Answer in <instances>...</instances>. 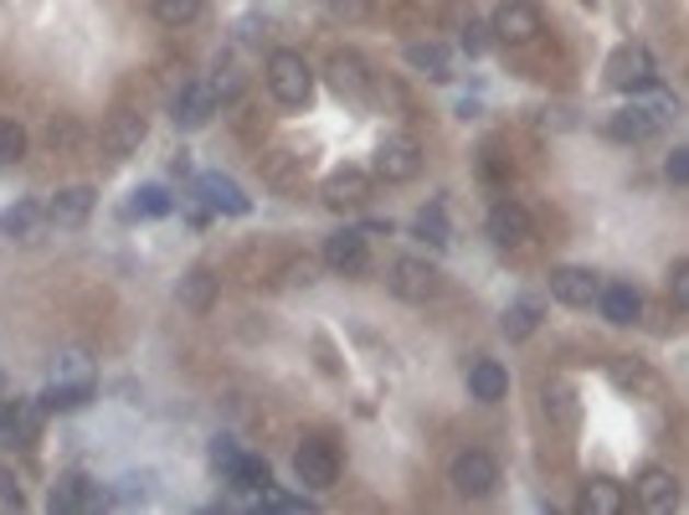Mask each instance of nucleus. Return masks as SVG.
Masks as SVG:
<instances>
[{
    "instance_id": "2f4dec72",
    "label": "nucleus",
    "mask_w": 689,
    "mask_h": 515,
    "mask_svg": "<svg viewBox=\"0 0 689 515\" xmlns=\"http://www.w3.org/2000/svg\"><path fill=\"white\" fill-rule=\"evenodd\" d=\"M165 211H170L165 186H145V191H135V202H129V217H165Z\"/></svg>"
},
{
    "instance_id": "aec40b11",
    "label": "nucleus",
    "mask_w": 689,
    "mask_h": 515,
    "mask_svg": "<svg viewBox=\"0 0 689 515\" xmlns=\"http://www.w3.org/2000/svg\"><path fill=\"white\" fill-rule=\"evenodd\" d=\"M469 392L479 397V402H499V397L509 392V371L499 366V360H473L469 366Z\"/></svg>"
},
{
    "instance_id": "b1692460",
    "label": "nucleus",
    "mask_w": 689,
    "mask_h": 515,
    "mask_svg": "<svg viewBox=\"0 0 689 515\" xmlns=\"http://www.w3.org/2000/svg\"><path fill=\"white\" fill-rule=\"evenodd\" d=\"M93 392H99V381H51L47 392H42V408L47 412H72L83 408V402H93Z\"/></svg>"
},
{
    "instance_id": "393cba45",
    "label": "nucleus",
    "mask_w": 689,
    "mask_h": 515,
    "mask_svg": "<svg viewBox=\"0 0 689 515\" xmlns=\"http://www.w3.org/2000/svg\"><path fill=\"white\" fill-rule=\"evenodd\" d=\"M211 299H217V278H211V268H191V274L181 278V305L191 309V314H206Z\"/></svg>"
},
{
    "instance_id": "9b49d317",
    "label": "nucleus",
    "mask_w": 689,
    "mask_h": 515,
    "mask_svg": "<svg viewBox=\"0 0 689 515\" xmlns=\"http://www.w3.org/2000/svg\"><path fill=\"white\" fill-rule=\"evenodd\" d=\"M530 232H536V222H530V211L520 202H499L489 211V238L499 242V248H525Z\"/></svg>"
},
{
    "instance_id": "f704fd0d",
    "label": "nucleus",
    "mask_w": 689,
    "mask_h": 515,
    "mask_svg": "<svg viewBox=\"0 0 689 515\" xmlns=\"http://www.w3.org/2000/svg\"><path fill=\"white\" fill-rule=\"evenodd\" d=\"M669 299L679 309H689V258H679V263L669 268Z\"/></svg>"
},
{
    "instance_id": "dca6fc26",
    "label": "nucleus",
    "mask_w": 689,
    "mask_h": 515,
    "mask_svg": "<svg viewBox=\"0 0 689 515\" xmlns=\"http://www.w3.org/2000/svg\"><path fill=\"white\" fill-rule=\"evenodd\" d=\"M654 129H658V114L643 108V103H628L618 114H607V135L622 139V145H639V139H648Z\"/></svg>"
},
{
    "instance_id": "20e7f679",
    "label": "nucleus",
    "mask_w": 689,
    "mask_h": 515,
    "mask_svg": "<svg viewBox=\"0 0 689 515\" xmlns=\"http://www.w3.org/2000/svg\"><path fill=\"white\" fill-rule=\"evenodd\" d=\"M489 32L499 36L505 47H525V42H536L546 32V21H540V5L536 0H505L499 11H494V26Z\"/></svg>"
},
{
    "instance_id": "423d86ee",
    "label": "nucleus",
    "mask_w": 689,
    "mask_h": 515,
    "mask_svg": "<svg viewBox=\"0 0 689 515\" xmlns=\"http://www.w3.org/2000/svg\"><path fill=\"white\" fill-rule=\"evenodd\" d=\"M422 171V145L417 135H387L381 145H376V175L381 181H412V175Z\"/></svg>"
},
{
    "instance_id": "ddd939ff",
    "label": "nucleus",
    "mask_w": 689,
    "mask_h": 515,
    "mask_svg": "<svg viewBox=\"0 0 689 515\" xmlns=\"http://www.w3.org/2000/svg\"><path fill=\"white\" fill-rule=\"evenodd\" d=\"M639 505L643 511H654V515H664V511L679 505V480H674L664 464H648V469L639 474Z\"/></svg>"
},
{
    "instance_id": "ea45409f",
    "label": "nucleus",
    "mask_w": 689,
    "mask_h": 515,
    "mask_svg": "<svg viewBox=\"0 0 689 515\" xmlns=\"http://www.w3.org/2000/svg\"><path fill=\"white\" fill-rule=\"evenodd\" d=\"M546 397H555V412H561V423H576V408H572V392H566V387H555V392H546Z\"/></svg>"
},
{
    "instance_id": "6ab92c4d",
    "label": "nucleus",
    "mask_w": 689,
    "mask_h": 515,
    "mask_svg": "<svg viewBox=\"0 0 689 515\" xmlns=\"http://www.w3.org/2000/svg\"><path fill=\"white\" fill-rule=\"evenodd\" d=\"M103 495L99 484L83 480V474H68V480H57V490H51V511H99Z\"/></svg>"
},
{
    "instance_id": "39448f33",
    "label": "nucleus",
    "mask_w": 689,
    "mask_h": 515,
    "mask_svg": "<svg viewBox=\"0 0 689 515\" xmlns=\"http://www.w3.org/2000/svg\"><path fill=\"white\" fill-rule=\"evenodd\" d=\"M607 83L618 88V93H639V88L654 83V57H648V47L622 42V47L607 57Z\"/></svg>"
},
{
    "instance_id": "2eb2a0df",
    "label": "nucleus",
    "mask_w": 689,
    "mask_h": 515,
    "mask_svg": "<svg viewBox=\"0 0 689 515\" xmlns=\"http://www.w3.org/2000/svg\"><path fill=\"white\" fill-rule=\"evenodd\" d=\"M139 145H145V114L118 108L114 119H108V129H103V150L114 154V160H124V154H135Z\"/></svg>"
},
{
    "instance_id": "c9c22d12",
    "label": "nucleus",
    "mask_w": 689,
    "mask_h": 515,
    "mask_svg": "<svg viewBox=\"0 0 689 515\" xmlns=\"http://www.w3.org/2000/svg\"><path fill=\"white\" fill-rule=\"evenodd\" d=\"M314 274H320V263H314V258H294V263L284 268L288 284H314Z\"/></svg>"
},
{
    "instance_id": "412c9836",
    "label": "nucleus",
    "mask_w": 689,
    "mask_h": 515,
    "mask_svg": "<svg viewBox=\"0 0 689 515\" xmlns=\"http://www.w3.org/2000/svg\"><path fill=\"white\" fill-rule=\"evenodd\" d=\"M42 227H47V206H32V202H16L0 217V232H5V238H21V242H36Z\"/></svg>"
},
{
    "instance_id": "a19ab883",
    "label": "nucleus",
    "mask_w": 689,
    "mask_h": 515,
    "mask_svg": "<svg viewBox=\"0 0 689 515\" xmlns=\"http://www.w3.org/2000/svg\"><path fill=\"white\" fill-rule=\"evenodd\" d=\"M370 5H376V0H335V11H340V16H351V21H360Z\"/></svg>"
},
{
    "instance_id": "f03ea898",
    "label": "nucleus",
    "mask_w": 689,
    "mask_h": 515,
    "mask_svg": "<svg viewBox=\"0 0 689 515\" xmlns=\"http://www.w3.org/2000/svg\"><path fill=\"white\" fill-rule=\"evenodd\" d=\"M294 474L303 490H330L340 480V448L330 438H303L294 454Z\"/></svg>"
},
{
    "instance_id": "1a4fd4ad",
    "label": "nucleus",
    "mask_w": 689,
    "mask_h": 515,
    "mask_svg": "<svg viewBox=\"0 0 689 515\" xmlns=\"http://www.w3.org/2000/svg\"><path fill=\"white\" fill-rule=\"evenodd\" d=\"M324 268H335V274L355 278L370 268V248H366V232H335V238L324 242Z\"/></svg>"
},
{
    "instance_id": "7ed1b4c3",
    "label": "nucleus",
    "mask_w": 689,
    "mask_h": 515,
    "mask_svg": "<svg viewBox=\"0 0 689 515\" xmlns=\"http://www.w3.org/2000/svg\"><path fill=\"white\" fill-rule=\"evenodd\" d=\"M448 480H453L458 495L484 500L489 490L499 484V464H494V454H484V448H463L453 459V469H448Z\"/></svg>"
},
{
    "instance_id": "f257e3e1",
    "label": "nucleus",
    "mask_w": 689,
    "mask_h": 515,
    "mask_svg": "<svg viewBox=\"0 0 689 515\" xmlns=\"http://www.w3.org/2000/svg\"><path fill=\"white\" fill-rule=\"evenodd\" d=\"M268 93L284 108H303L309 93H314V68L303 62V52H273L268 57Z\"/></svg>"
},
{
    "instance_id": "4be33fe9",
    "label": "nucleus",
    "mask_w": 689,
    "mask_h": 515,
    "mask_svg": "<svg viewBox=\"0 0 689 515\" xmlns=\"http://www.w3.org/2000/svg\"><path fill=\"white\" fill-rule=\"evenodd\" d=\"M597 299H602V320H607V325H633V320H639V309H643L639 289H628V284H607Z\"/></svg>"
},
{
    "instance_id": "58836bf2",
    "label": "nucleus",
    "mask_w": 689,
    "mask_h": 515,
    "mask_svg": "<svg viewBox=\"0 0 689 515\" xmlns=\"http://www.w3.org/2000/svg\"><path fill=\"white\" fill-rule=\"evenodd\" d=\"M211 464H217V469H232V464H237L232 438H217V448H211Z\"/></svg>"
},
{
    "instance_id": "c756f323",
    "label": "nucleus",
    "mask_w": 689,
    "mask_h": 515,
    "mask_svg": "<svg viewBox=\"0 0 689 515\" xmlns=\"http://www.w3.org/2000/svg\"><path fill=\"white\" fill-rule=\"evenodd\" d=\"M150 11L165 26H191V21L202 16V0H150Z\"/></svg>"
},
{
    "instance_id": "5701e85b",
    "label": "nucleus",
    "mask_w": 689,
    "mask_h": 515,
    "mask_svg": "<svg viewBox=\"0 0 689 515\" xmlns=\"http://www.w3.org/2000/svg\"><path fill=\"white\" fill-rule=\"evenodd\" d=\"M582 515H622L628 511V495H622V484L612 480H592L587 490H582V505H576Z\"/></svg>"
},
{
    "instance_id": "6e6552de",
    "label": "nucleus",
    "mask_w": 689,
    "mask_h": 515,
    "mask_svg": "<svg viewBox=\"0 0 689 515\" xmlns=\"http://www.w3.org/2000/svg\"><path fill=\"white\" fill-rule=\"evenodd\" d=\"M217 114V88L211 83H181V93L170 99V119L181 129H202Z\"/></svg>"
},
{
    "instance_id": "e433bc0d",
    "label": "nucleus",
    "mask_w": 689,
    "mask_h": 515,
    "mask_svg": "<svg viewBox=\"0 0 689 515\" xmlns=\"http://www.w3.org/2000/svg\"><path fill=\"white\" fill-rule=\"evenodd\" d=\"M0 500H5V505H26V495H21L16 474H11V469H5V464H0Z\"/></svg>"
},
{
    "instance_id": "4c0bfd02",
    "label": "nucleus",
    "mask_w": 689,
    "mask_h": 515,
    "mask_svg": "<svg viewBox=\"0 0 689 515\" xmlns=\"http://www.w3.org/2000/svg\"><path fill=\"white\" fill-rule=\"evenodd\" d=\"M489 26H479V21H469V26H463V47H469V52H484L489 47Z\"/></svg>"
},
{
    "instance_id": "f3484780",
    "label": "nucleus",
    "mask_w": 689,
    "mask_h": 515,
    "mask_svg": "<svg viewBox=\"0 0 689 515\" xmlns=\"http://www.w3.org/2000/svg\"><path fill=\"white\" fill-rule=\"evenodd\" d=\"M93 211V186H68L47 202V222L51 227H83Z\"/></svg>"
},
{
    "instance_id": "cd10ccee",
    "label": "nucleus",
    "mask_w": 689,
    "mask_h": 515,
    "mask_svg": "<svg viewBox=\"0 0 689 515\" xmlns=\"http://www.w3.org/2000/svg\"><path fill=\"white\" fill-rule=\"evenodd\" d=\"M268 186L273 191H284V196H294V191H303V171H299V154H288V150H278V154H268Z\"/></svg>"
},
{
    "instance_id": "72a5a7b5",
    "label": "nucleus",
    "mask_w": 689,
    "mask_h": 515,
    "mask_svg": "<svg viewBox=\"0 0 689 515\" xmlns=\"http://www.w3.org/2000/svg\"><path fill=\"white\" fill-rule=\"evenodd\" d=\"M417 232L427 242H448V222H443V206H427V211H422L417 217Z\"/></svg>"
},
{
    "instance_id": "bb28decb",
    "label": "nucleus",
    "mask_w": 689,
    "mask_h": 515,
    "mask_svg": "<svg viewBox=\"0 0 689 515\" xmlns=\"http://www.w3.org/2000/svg\"><path fill=\"white\" fill-rule=\"evenodd\" d=\"M227 480H232L237 490H268L273 469H268V459H257V454H237V464L227 469Z\"/></svg>"
},
{
    "instance_id": "4468645a",
    "label": "nucleus",
    "mask_w": 689,
    "mask_h": 515,
    "mask_svg": "<svg viewBox=\"0 0 689 515\" xmlns=\"http://www.w3.org/2000/svg\"><path fill=\"white\" fill-rule=\"evenodd\" d=\"M330 88H335L340 99H366L370 93L366 62H360L355 52H335V57H330Z\"/></svg>"
},
{
    "instance_id": "a878e982",
    "label": "nucleus",
    "mask_w": 689,
    "mask_h": 515,
    "mask_svg": "<svg viewBox=\"0 0 689 515\" xmlns=\"http://www.w3.org/2000/svg\"><path fill=\"white\" fill-rule=\"evenodd\" d=\"M406 62H412L417 72H427L433 83L453 78V62H448V52L437 47V42H412V47H406Z\"/></svg>"
},
{
    "instance_id": "9d476101",
    "label": "nucleus",
    "mask_w": 689,
    "mask_h": 515,
    "mask_svg": "<svg viewBox=\"0 0 689 515\" xmlns=\"http://www.w3.org/2000/svg\"><path fill=\"white\" fill-rule=\"evenodd\" d=\"M370 202V175L355 171V165H345V171L324 175V206L330 211H355V206Z\"/></svg>"
},
{
    "instance_id": "f8f14e48",
    "label": "nucleus",
    "mask_w": 689,
    "mask_h": 515,
    "mask_svg": "<svg viewBox=\"0 0 689 515\" xmlns=\"http://www.w3.org/2000/svg\"><path fill=\"white\" fill-rule=\"evenodd\" d=\"M551 294L561 299V305L582 309V305H592V299L602 294V284H597V274H592V268H576V263H566V268H555V274H551Z\"/></svg>"
},
{
    "instance_id": "79ce46f5",
    "label": "nucleus",
    "mask_w": 689,
    "mask_h": 515,
    "mask_svg": "<svg viewBox=\"0 0 689 515\" xmlns=\"http://www.w3.org/2000/svg\"><path fill=\"white\" fill-rule=\"evenodd\" d=\"M669 181H689V150L669 154Z\"/></svg>"
},
{
    "instance_id": "7c9ffc66",
    "label": "nucleus",
    "mask_w": 689,
    "mask_h": 515,
    "mask_svg": "<svg viewBox=\"0 0 689 515\" xmlns=\"http://www.w3.org/2000/svg\"><path fill=\"white\" fill-rule=\"evenodd\" d=\"M26 154V129L16 119H0V165H16Z\"/></svg>"
},
{
    "instance_id": "473e14b6",
    "label": "nucleus",
    "mask_w": 689,
    "mask_h": 515,
    "mask_svg": "<svg viewBox=\"0 0 689 515\" xmlns=\"http://www.w3.org/2000/svg\"><path fill=\"white\" fill-rule=\"evenodd\" d=\"M263 505H268V511H284V515H309L314 511L303 495H278V490H263Z\"/></svg>"
},
{
    "instance_id": "0eeeda50",
    "label": "nucleus",
    "mask_w": 689,
    "mask_h": 515,
    "mask_svg": "<svg viewBox=\"0 0 689 515\" xmlns=\"http://www.w3.org/2000/svg\"><path fill=\"white\" fill-rule=\"evenodd\" d=\"M437 289H443V274H437L433 263H422V258H397V263H391V294H397V299L427 305Z\"/></svg>"
},
{
    "instance_id": "a211bd4d",
    "label": "nucleus",
    "mask_w": 689,
    "mask_h": 515,
    "mask_svg": "<svg viewBox=\"0 0 689 515\" xmlns=\"http://www.w3.org/2000/svg\"><path fill=\"white\" fill-rule=\"evenodd\" d=\"M196 196H202L206 206H217V211H232V217L248 211V196H242V186H237L232 175H202V181H196Z\"/></svg>"
},
{
    "instance_id": "c85d7f7f",
    "label": "nucleus",
    "mask_w": 689,
    "mask_h": 515,
    "mask_svg": "<svg viewBox=\"0 0 689 515\" xmlns=\"http://www.w3.org/2000/svg\"><path fill=\"white\" fill-rule=\"evenodd\" d=\"M540 325V299H515L505 309V335L509 341H525V335H536Z\"/></svg>"
}]
</instances>
